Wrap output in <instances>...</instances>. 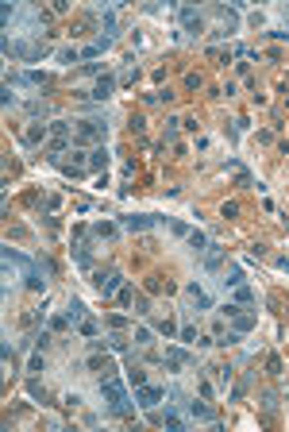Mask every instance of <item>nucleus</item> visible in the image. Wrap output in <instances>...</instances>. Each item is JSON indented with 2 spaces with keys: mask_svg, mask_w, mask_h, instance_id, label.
Masks as SVG:
<instances>
[{
  "mask_svg": "<svg viewBox=\"0 0 289 432\" xmlns=\"http://www.w3.org/2000/svg\"><path fill=\"white\" fill-rule=\"evenodd\" d=\"M120 286H124L120 270H101V274H97V289H101V297H112V293H120Z\"/></svg>",
  "mask_w": 289,
  "mask_h": 432,
  "instance_id": "nucleus-1",
  "label": "nucleus"
},
{
  "mask_svg": "<svg viewBox=\"0 0 289 432\" xmlns=\"http://www.w3.org/2000/svg\"><path fill=\"white\" fill-rule=\"evenodd\" d=\"M162 398H166V390H158V386H139L135 390V405L139 409H154Z\"/></svg>",
  "mask_w": 289,
  "mask_h": 432,
  "instance_id": "nucleus-2",
  "label": "nucleus"
},
{
  "mask_svg": "<svg viewBox=\"0 0 289 432\" xmlns=\"http://www.w3.org/2000/svg\"><path fill=\"white\" fill-rule=\"evenodd\" d=\"M101 135H104L101 120H81V124H77V135H73V143H89V139H101Z\"/></svg>",
  "mask_w": 289,
  "mask_h": 432,
  "instance_id": "nucleus-3",
  "label": "nucleus"
},
{
  "mask_svg": "<svg viewBox=\"0 0 289 432\" xmlns=\"http://www.w3.org/2000/svg\"><path fill=\"white\" fill-rule=\"evenodd\" d=\"M185 293L193 297V305H197V313H208V309H212V297H208V293H204V289L197 286V282H193V286H185Z\"/></svg>",
  "mask_w": 289,
  "mask_h": 432,
  "instance_id": "nucleus-4",
  "label": "nucleus"
},
{
  "mask_svg": "<svg viewBox=\"0 0 289 432\" xmlns=\"http://www.w3.org/2000/svg\"><path fill=\"white\" fill-rule=\"evenodd\" d=\"M158 224V216H124V228L128 231H146Z\"/></svg>",
  "mask_w": 289,
  "mask_h": 432,
  "instance_id": "nucleus-5",
  "label": "nucleus"
},
{
  "mask_svg": "<svg viewBox=\"0 0 289 432\" xmlns=\"http://www.w3.org/2000/svg\"><path fill=\"white\" fill-rule=\"evenodd\" d=\"M108 409H112L116 417H131V413H135V402H131L128 394H120V398H112V402H108Z\"/></svg>",
  "mask_w": 289,
  "mask_h": 432,
  "instance_id": "nucleus-6",
  "label": "nucleus"
},
{
  "mask_svg": "<svg viewBox=\"0 0 289 432\" xmlns=\"http://www.w3.org/2000/svg\"><path fill=\"white\" fill-rule=\"evenodd\" d=\"M112 89H116V81L108 77V73H104L101 81H97V89H93L89 97H93V101H108V97H112Z\"/></svg>",
  "mask_w": 289,
  "mask_h": 432,
  "instance_id": "nucleus-7",
  "label": "nucleus"
},
{
  "mask_svg": "<svg viewBox=\"0 0 289 432\" xmlns=\"http://www.w3.org/2000/svg\"><path fill=\"white\" fill-rule=\"evenodd\" d=\"M185 409H189V417H193V421H216V417H212V409H208L204 402H185Z\"/></svg>",
  "mask_w": 289,
  "mask_h": 432,
  "instance_id": "nucleus-8",
  "label": "nucleus"
},
{
  "mask_svg": "<svg viewBox=\"0 0 289 432\" xmlns=\"http://www.w3.org/2000/svg\"><path fill=\"white\" fill-rule=\"evenodd\" d=\"M181 23H185V31H193V35L204 27V23H201V15L193 12V8H181Z\"/></svg>",
  "mask_w": 289,
  "mask_h": 432,
  "instance_id": "nucleus-9",
  "label": "nucleus"
},
{
  "mask_svg": "<svg viewBox=\"0 0 289 432\" xmlns=\"http://www.w3.org/2000/svg\"><path fill=\"white\" fill-rule=\"evenodd\" d=\"M66 317H70V324H81V320H85V305L73 297V301L66 305Z\"/></svg>",
  "mask_w": 289,
  "mask_h": 432,
  "instance_id": "nucleus-10",
  "label": "nucleus"
},
{
  "mask_svg": "<svg viewBox=\"0 0 289 432\" xmlns=\"http://www.w3.org/2000/svg\"><path fill=\"white\" fill-rule=\"evenodd\" d=\"M89 166H93V170H104V166H108V151H104V147H97V151L89 155Z\"/></svg>",
  "mask_w": 289,
  "mask_h": 432,
  "instance_id": "nucleus-11",
  "label": "nucleus"
},
{
  "mask_svg": "<svg viewBox=\"0 0 289 432\" xmlns=\"http://www.w3.org/2000/svg\"><path fill=\"white\" fill-rule=\"evenodd\" d=\"M231 324H235V332L243 336V332H251V328H255V317H247V313H239V317H231Z\"/></svg>",
  "mask_w": 289,
  "mask_h": 432,
  "instance_id": "nucleus-12",
  "label": "nucleus"
},
{
  "mask_svg": "<svg viewBox=\"0 0 289 432\" xmlns=\"http://www.w3.org/2000/svg\"><path fill=\"white\" fill-rule=\"evenodd\" d=\"M224 286H243V270L239 266H231V270H224V278H220Z\"/></svg>",
  "mask_w": 289,
  "mask_h": 432,
  "instance_id": "nucleus-13",
  "label": "nucleus"
},
{
  "mask_svg": "<svg viewBox=\"0 0 289 432\" xmlns=\"http://www.w3.org/2000/svg\"><path fill=\"white\" fill-rule=\"evenodd\" d=\"M27 286H31V289H46V278H39V262L27 270Z\"/></svg>",
  "mask_w": 289,
  "mask_h": 432,
  "instance_id": "nucleus-14",
  "label": "nucleus"
},
{
  "mask_svg": "<svg viewBox=\"0 0 289 432\" xmlns=\"http://www.w3.org/2000/svg\"><path fill=\"white\" fill-rule=\"evenodd\" d=\"M220 262H224V251H220V247H208V259H204V266H208V270H216Z\"/></svg>",
  "mask_w": 289,
  "mask_h": 432,
  "instance_id": "nucleus-15",
  "label": "nucleus"
},
{
  "mask_svg": "<svg viewBox=\"0 0 289 432\" xmlns=\"http://www.w3.org/2000/svg\"><path fill=\"white\" fill-rule=\"evenodd\" d=\"M177 340H181V344H197V328H193V324H181V328H177Z\"/></svg>",
  "mask_w": 289,
  "mask_h": 432,
  "instance_id": "nucleus-16",
  "label": "nucleus"
},
{
  "mask_svg": "<svg viewBox=\"0 0 289 432\" xmlns=\"http://www.w3.org/2000/svg\"><path fill=\"white\" fill-rule=\"evenodd\" d=\"M185 239H189V247H193V251H204V247H208V239H204V231H189Z\"/></svg>",
  "mask_w": 289,
  "mask_h": 432,
  "instance_id": "nucleus-17",
  "label": "nucleus"
},
{
  "mask_svg": "<svg viewBox=\"0 0 289 432\" xmlns=\"http://www.w3.org/2000/svg\"><path fill=\"white\" fill-rule=\"evenodd\" d=\"M166 359H173V363H193V355H189V351H181V347H166Z\"/></svg>",
  "mask_w": 289,
  "mask_h": 432,
  "instance_id": "nucleus-18",
  "label": "nucleus"
},
{
  "mask_svg": "<svg viewBox=\"0 0 289 432\" xmlns=\"http://www.w3.org/2000/svg\"><path fill=\"white\" fill-rule=\"evenodd\" d=\"M251 301H255L251 286H235V305H251Z\"/></svg>",
  "mask_w": 289,
  "mask_h": 432,
  "instance_id": "nucleus-19",
  "label": "nucleus"
},
{
  "mask_svg": "<svg viewBox=\"0 0 289 432\" xmlns=\"http://www.w3.org/2000/svg\"><path fill=\"white\" fill-rule=\"evenodd\" d=\"M66 147H70V139H54L46 151H50V159H62V155H66Z\"/></svg>",
  "mask_w": 289,
  "mask_h": 432,
  "instance_id": "nucleus-20",
  "label": "nucleus"
},
{
  "mask_svg": "<svg viewBox=\"0 0 289 432\" xmlns=\"http://www.w3.org/2000/svg\"><path fill=\"white\" fill-rule=\"evenodd\" d=\"M73 259H77V266H81V270H89L93 255H89V247H77V251H73Z\"/></svg>",
  "mask_w": 289,
  "mask_h": 432,
  "instance_id": "nucleus-21",
  "label": "nucleus"
},
{
  "mask_svg": "<svg viewBox=\"0 0 289 432\" xmlns=\"http://www.w3.org/2000/svg\"><path fill=\"white\" fill-rule=\"evenodd\" d=\"M43 135H46V128H43V124H31V131H27V139H23V143H39V139H43Z\"/></svg>",
  "mask_w": 289,
  "mask_h": 432,
  "instance_id": "nucleus-22",
  "label": "nucleus"
},
{
  "mask_svg": "<svg viewBox=\"0 0 289 432\" xmlns=\"http://www.w3.org/2000/svg\"><path fill=\"white\" fill-rule=\"evenodd\" d=\"M108 347H112V351H128V340L120 336V328H116L112 336H108Z\"/></svg>",
  "mask_w": 289,
  "mask_h": 432,
  "instance_id": "nucleus-23",
  "label": "nucleus"
},
{
  "mask_svg": "<svg viewBox=\"0 0 289 432\" xmlns=\"http://www.w3.org/2000/svg\"><path fill=\"white\" fill-rule=\"evenodd\" d=\"M177 128H181V120H166V143H177Z\"/></svg>",
  "mask_w": 289,
  "mask_h": 432,
  "instance_id": "nucleus-24",
  "label": "nucleus"
},
{
  "mask_svg": "<svg viewBox=\"0 0 289 432\" xmlns=\"http://www.w3.org/2000/svg\"><path fill=\"white\" fill-rule=\"evenodd\" d=\"M150 340H154V332H150V328H135V344H139V347H146Z\"/></svg>",
  "mask_w": 289,
  "mask_h": 432,
  "instance_id": "nucleus-25",
  "label": "nucleus"
},
{
  "mask_svg": "<svg viewBox=\"0 0 289 432\" xmlns=\"http://www.w3.org/2000/svg\"><path fill=\"white\" fill-rule=\"evenodd\" d=\"M93 235H97V239H112L116 228H112V224H97V228H93Z\"/></svg>",
  "mask_w": 289,
  "mask_h": 432,
  "instance_id": "nucleus-26",
  "label": "nucleus"
},
{
  "mask_svg": "<svg viewBox=\"0 0 289 432\" xmlns=\"http://www.w3.org/2000/svg\"><path fill=\"white\" fill-rule=\"evenodd\" d=\"M158 332L166 340H173V336H177V324H173V320H158Z\"/></svg>",
  "mask_w": 289,
  "mask_h": 432,
  "instance_id": "nucleus-27",
  "label": "nucleus"
},
{
  "mask_svg": "<svg viewBox=\"0 0 289 432\" xmlns=\"http://www.w3.org/2000/svg\"><path fill=\"white\" fill-rule=\"evenodd\" d=\"M27 394H31V398H39V402H46V390H43V386H39V382H35V378H31V382H27Z\"/></svg>",
  "mask_w": 289,
  "mask_h": 432,
  "instance_id": "nucleus-28",
  "label": "nucleus"
},
{
  "mask_svg": "<svg viewBox=\"0 0 289 432\" xmlns=\"http://www.w3.org/2000/svg\"><path fill=\"white\" fill-rule=\"evenodd\" d=\"M50 328H54V332H66V328H70V317H66V313H62V317H50Z\"/></svg>",
  "mask_w": 289,
  "mask_h": 432,
  "instance_id": "nucleus-29",
  "label": "nucleus"
},
{
  "mask_svg": "<svg viewBox=\"0 0 289 432\" xmlns=\"http://www.w3.org/2000/svg\"><path fill=\"white\" fill-rule=\"evenodd\" d=\"M262 409L274 413V409H278V394H262Z\"/></svg>",
  "mask_w": 289,
  "mask_h": 432,
  "instance_id": "nucleus-30",
  "label": "nucleus"
},
{
  "mask_svg": "<svg viewBox=\"0 0 289 432\" xmlns=\"http://www.w3.org/2000/svg\"><path fill=\"white\" fill-rule=\"evenodd\" d=\"M50 131H54L58 139H66V135H70V124H62V120H54V124H50Z\"/></svg>",
  "mask_w": 289,
  "mask_h": 432,
  "instance_id": "nucleus-31",
  "label": "nucleus"
},
{
  "mask_svg": "<svg viewBox=\"0 0 289 432\" xmlns=\"http://www.w3.org/2000/svg\"><path fill=\"white\" fill-rule=\"evenodd\" d=\"M77 332H81V336H89V340H93V336H97V324H93V320H81V324H77Z\"/></svg>",
  "mask_w": 289,
  "mask_h": 432,
  "instance_id": "nucleus-32",
  "label": "nucleus"
},
{
  "mask_svg": "<svg viewBox=\"0 0 289 432\" xmlns=\"http://www.w3.org/2000/svg\"><path fill=\"white\" fill-rule=\"evenodd\" d=\"M266 375H282V359H278V355L266 359Z\"/></svg>",
  "mask_w": 289,
  "mask_h": 432,
  "instance_id": "nucleus-33",
  "label": "nucleus"
},
{
  "mask_svg": "<svg viewBox=\"0 0 289 432\" xmlns=\"http://www.w3.org/2000/svg\"><path fill=\"white\" fill-rule=\"evenodd\" d=\"M128 382H131L135 390H139V386H146V375H143V371H131V375H128Z\"/></svg>",
  "mask_w": 289,
  "mask_h": 432,
  "instance_id": "nucleus-34",
  "label": "nucleus"
},
{
  "mask_svg": "<svg viewBox=\"0 0 289 432\" xmlns=\"http://www.w3.org/2000/svg\"><path fill=\"white\" fill-rule=\"evenodd\" d=\"M120 305H135V293H131V286H120Z\"/></svg>",
  "mask_w": 289,
  "mask_h": 432,
  "instance_id": "nucleus-35",
  "label": "nucleus"
},
{
  "mask_svg": "<svg viewBox=\"0 0 289 432\" xmlns=\"http://www.w3.org/2000/svg\"><path fill=\"white\" fill-rule=\"evenodd\" d=\"M185 89H189V93H197V89H201V73H189V77H185Z\"/></svg>",
  "mask_w": 289,
  "mask_h": 432,
  "instance_id": "nucleus-36",
  "label": "nucleus"
},
{
  "mask_svg": "<svg viewBox=\"0 0 289 432\" xmlns=\"http://www.w3.org/2000/svg\"><path fill=\"white\" fill-rule=\"evenodd\" d=\"M135 313H139V317H146V313H150V301H146V297H135Z\"/></svg>",
  "mask_w": 289,
  "mask_h": 432,
  "instance_id": "nucleus-37",
  "label": "nucleus"
},
{
  "mask_svg": "<svg viewBox=\"0 0 289 432\" xmlns=\"http://www.w3.org/2000/svg\"><path fill=\"white\" fill-rule=\"evenodd\" d=\"M220 216H228V220H231V216H239V205H235V201H228L224 209H220Z\"/></svg>",
  "mask_w": 289,
  "mask_h": 432,
  "instance_id": "nucleus-38",
  "label": "nucleus"
},
{
  "mask_svg": "<svg viewBox=\"0 0 289 432\" xmlns=\"http://www.w3.org/2000/svg\"><path fill=\"white\" fill-rule=\"evenodd\" d=\"M108 324H112V328H128V317H120V313H112V317H108Z\"/></svg>",
  "mask_w": 289,
  "mask_h": 432,
  "instance_id": "nucleus-39",
  "label": "nucleus"
},
{
  "mask_svg": "<svg viewBox=\"0 0 289 432\" xmlns=\"http://www.w3.org/2000/svg\"><path fill=\"white\" fill-rule=\"evenodd\" d=\"M31 371H46V363H43V355H31V363H27Z\"/></svg>",
  "mask_w": 289,
  "mask_h": 432,
  "instance_id": "nucleus-40",
  "label": "nucleus"
},
{
  "mask_svg": "<svg viewBox=\"0 0 289 432\" xmlns=\"http://www.w3.org/2000/svg\"><path fill=\"white\" fill-rule=\"evenodd\" d=\"M278 270H286V274H289V259H286V255L278 259Z\"/></svg>",
  "mask_w": 289,
  "mask_h": 432,
  "instance_id": "nucleus-41",
  "label": "nucleus"
}]
</instances>
